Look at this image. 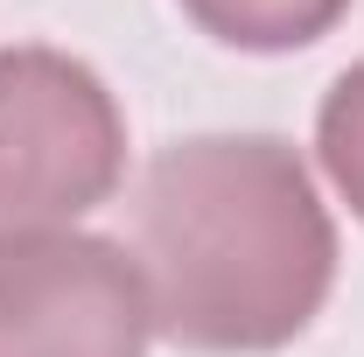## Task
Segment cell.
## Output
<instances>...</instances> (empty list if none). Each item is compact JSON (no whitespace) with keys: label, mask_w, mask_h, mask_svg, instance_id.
<instances>
[{"label":"cell","mask_w":364,"mask_h":357,"mask_svg":"<svg viewBox=\"0 0 364 357\" xmlns=\"http://www.w3.org/2000/svg\"><path fill=\"white\" fill-rule=\"evenodd\" d=\"M336 218L280 134L168 140L134 196L154 336L196 357H273L336 287Z\"/></svg>","instance_id":"6da1fadb"},{"label":"cell","mask_w":364,"mask_h":357,"mask_svg":"<svg viewBox=\"0 0 364 357\" xmlns=\"http://www.w3.org/2000/svg\"><path fill=\"white\" fill-rule=\"evenodd\" d=\"M127 176V112L85 56L0 49V245L77 231Z\"/></svg>","instance_id":"7a4b0ae2"},{"label":"cell","mask_w":364,"mask_h":357,"mask_svg":"<svg viewBox=\"0 0 364 357\" xmlns=\"http://www.w3.org/2000/svg\"><path fill=\"white\" fill-rule=\"evenodd\" d=\"M316 161L336 182V196L350 203V218L364 224V56L322 91L316 105Z\"/></svg>","instance_id":"5b68a950"},{"label":"cell","mask_w":364,"mask_h":357,"mask_svg":"<svg viewBox=\"0 0 364 357\" xmlns=\"http://www.w3.org/2000/svg\"><path fill=\"white\" fill-rule=\"evenodd\" d=\"M176 7L238 56H294L350 14V0H176Z\"/></svg>","instance_id":"277c9868"},{"label":"cell","mask_w":364,"mask_h":357,"mask_svg":"<svg viewBox=\"0 0 364 357\" xmlns=\"http://www.w3.org/2000/svg\"><path fill=\"white\" fill-rule=\"evenodd\" d=\"M154 302L134 252L98 231L0 245V357H147Z\"/></svg>","instance_id":"3957f363"}]
</instances>
